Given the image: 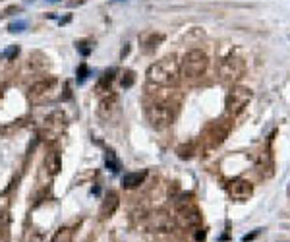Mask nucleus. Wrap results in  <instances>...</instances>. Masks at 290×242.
<instances>
[{
  "instance_id": "1",
  "label": "nucleus",
  "mask_w": 290,
  "mask_h": 242,
  "mask_svg": "<svg viewBox=\"0 0 290 242\" xmlns=\"http://www.w3.org/2000/svg\"><path fill=\"white\" fill-rule=\"evenodd\" d=\"M180 78H182V70H180V62L174 54L162 56L161 60L153 62L147 68V81H151L155 85L172 87V85H178Z\"/></svg>"
},
{
  "instance_id": "2",
  "label": "nucleus",
  "mask_w": 290,
  "mask_h": 242,
  "mask_svg": "<svg viewBox=\"0 0 290 242\" xmlns=\"http://www.w3.org/2000/svg\"><path fill=\"white\" fill-rule=\"evenodd\" d=\"M209 66V58L203 50L199 48H193V50H188L180 62V70H182V76L186 78H199L205 74Z\"/></svg>"
},
{
  "instance_id": "3",
  "label": "nucleus",
  "mask_w": 290,
  "mask_h": 242,
  "mask_svg": "<svg viewBox=\"0 0 290 242\" xmlns=\"http://www.w3.org/2000/svg\"><path fill=\"white\" fill-rule=\"evenodd\" d=\"M252 89L250 87H246V85H234L228 93H226V99H225V111L228 116H238V114L248 107V103L252 101Z\"/></svg>"
},
{
  "instance_id": "4",
  "label": "nucleus",
  "mask_w": 290,
  "mask_h": 242,
  "mask_svg": "<svg viewBox=\"0 0 290 242\" xmlns=\"http://www.w3.org/2000/svg\"><path fill=\"white\" fill-rule=\"evenodd\" d=\"M145 116H147V122L155 130L168 128L172 124V120H174V113H172L170 105L168 103H161V101H155V103L147 105Z\"/></svg>"
},
{
  "instance_id": "5",
  "label": "nucleus",
  "mask_w": 290,
  "mask_h": 242,
  "mask_svg": "<svg viewBox=\"0 0 290 242\" xmlns=\"http://www.w3.org/2000/svg\"><path fill=\"white\" fill-rule=\"evenodd\" d=\"M58 85H60V81L56 80V78H52V76H48L45 80L35 81L31 87H29V93H27L29 103H33V105H43V103H47L50 99H54L56 91H58Z\"/></svg>"
},
{
  "instance_id": "6",
  "label": "nucleus",
  "mask_w": 290,
  "mask_h": 242,
  "mask_svg": "<svg viewBox=\"0 0 290 242\" xmlns=\"http://www.w3.org/2000/svg\"><path fill=\"white\" fill-rule=\"evenodd\" d=\"M217 74H219V78L221 81H225V83H234V81H238L246 74V62L242 60L240 56H234V54H228L225 56L219 66H217Z\"/></svg>"
},
{
  "instance_id": "7",
  "label": "nucleus",
  "mask_w": 290,
  "mask_h": 242,
  "mask_svg": "<svg viewBox=\"0 0 290 242\" xmlns=\"http://www.w3.org/2000/svg\"><path fill=\"white\" fill-rule=\"evenodd\" d=\"M174 227H176L174 217L166 211H153L145 217V229L151 233H170L174 231Z\"/></svg>"
},
{
  "instance_id": "8",
  "label": "nucleus",
  "mask_w": 290,
  "mask_h": 242,
  "mask_svg": "<svg viewBox=\"0 0 290 242\" xmlns=\"http://www.w3.org/2000/svg\"><path fill=\"white\" fill-rule=\"evenodd\" d=\"M176 225L184 227V229H193V227L201 225V211L197 210L193 204H186L180 206L176 211Z\"/></svg>"
},
{
  "instance_id": "9",
  "label": "nucleus",
  "mask_w": 290,
  "mask_h": 242,
  "mask_svg": "<svg viewBox=\"0 0 290 242\" xmlns=\"http://www.w3.org/2000/svg\"><path fill=\"white\" fill-rule=\"evenodd\" d=\"M226 192L236 202H246V200H250L254 196V184L250 180H246V178H236V180L228 182Z\"/></svg>"
},
{
  "instance_id": "10",
  "label": "nucleus",
  "mask_w": 290,
  "mask_h": 242,
  "mask_svg": "<svg viewBox=\"0 0 290 242\" xmlns=\"http://www.w3.org/2000/svg\"><path fill=\"white\" fill-rule=\"evenodd\" d=\"M118 111H120L118 95L109 93V95H105L101 101H99V109H97V113H99V116H101L103 120H111V118H114V116L118 114Z\"/></svg>"
},
{
  "instance_id": "11",
  "label": "nucleus",
  "mask_w": 290,
  "mask_h": 242,
  "mask_svg": "<svg viewBox=\"0 0 290 242\" xmlns=\"http://www.w3.org/2000/svg\"><path fill=\"white\" fill-rule=\"evenodd\" d=\"M228 130L230 126L225 124V120H219V122H213L207 126L205 130V140L209 142L211 147H215V145H221L225 142V138L228 136Z\"/></svg>"
},
{
  "instance_id": "12",
  "label": "nucleus",
  "mask_w": 290,
  "mask_h": 242,
  "mask_svg": "<svg viewBox=\"0 0 290 242\" xmlns=\"http://www.w3.org/2000/svg\"><path fill=\"white\" fill-rule=\"evenodd\" d=\"M118 206H120V198H118V194L116 192H111L105 196V200H103V204H101V217L103 219H109V217H113L116 210H118Z\"/></svg>"
},
{
  "instance_id": "13",
  "label": "nucleus",
  "mask_w": 290,
  "mask_h": 242,
  "mask_svg": "<svg viewBox=\"0 0 290 242\" xmlns=\"http://www.w3.org/2000/svg\"><path fill=\"white\" fill-rule=\"evenodd\" d=\"M145 177H147V173H145V171H142V173H126V175L122 177V186H124V188H128V190H132V188H138L140 184H144Z\"/></svg>"
},
{
  "instance_id": "14",
  "label": "nucleus",
  "mask_w": 290,
  "mask_h": 242,
  "mask_svg": "<svg viewBox=\"0 0 290 242\" xmlns=\"http://www.w3.org/2000/svg\"><path fill=\"white\" fill-rule=\"evenodd\" d=\"M45 167H47V171H48L50 177H56V175L60 173V169H62L60 155H58L56 151H50V153L47 155V159H45Z\"/></svg>"
},
{
  "instance_id": "15",
  "label": "nucleus",
  "mask_w": 290,
  "mask_h": 242,
  "mask_svg": "<svg viewBox=\"0 0 290 242\" xmlns=\"http://www.w3.org/2000/svg\"><path fill=\"white\" fill-rule=\"evenodd\" d=\"M162 37L161 33H147L142 37V45H144V50L145 52H151V50H155V48L159 47V43H162Z\"/></svg>"
},
{
  "instance_id": "16",
  "label": "nucleus",
  "mask_w": 290,
  "mask_h": 242,
  "mask_svg": "<svg viewBox=\"0 0 290 242\" xmlns=\"http://www.w3.org/2000/svg\"><path fill=\"white\" fill-rule=\"evenodd\" d=\"M114 81V70H107L103 76H101V80L97 81V91L99 93H105V91H111V85H113Z\"/></svg>"
},
{
  "instance_id": "17",
  "label": "nucleus",
  "mask_w": 290,
  "mask_h": 242,
  "mask_svg": "<svg viewBox=\"0 0 290 242\" xmlns=\"http://www.w3.org/2000/svg\"><path fill=\"white\" fill-rule=\"evenodd\" d=\"M72 241H74V231L70 227H60L52 235V239H50V242H72Z\"/></svg>"
},
{
  "instance_id": "18",
  "label": "nucleus",
  "mask_w": 290,
  "mask_h": 242,
  "mask_svg": "<svg viewBox=\"0 0 290 242\" xmlns=\"http://www.w3.org/2000/svg\"><path fill=\"white\" fill-rule=\"evenodd\" d=\"M8 213H10V200L6 192L0 196V223H6L8 221Z\"/></svg>"
},
{
  "instance_id": "19",
  "label": "nucleus",
  "mask_w": 290,
  "mask_h": 242,
  "mask_svg": "<svg viewBox=\"0 0 290 242\" xmlns=\"http://www.w3.org/2000/svg\"><path fill=\"white\" fill-rule=\"evenodd\" d=\"M134 81H136V74L132 70H126L122 74V78H120V85H122V89H130L134 85Z\"/></svg>"
},
{
  "instance_id": "20",
  "label": "nucleus",
  "mask_w": 290,
  "mask_h": 242,
  "mask_svg": "<svg viewBox=\"0 0 290 242\" xmlns=\"http://www.w3.org/2000/svg\"><path fill=\"white\" fill-rule=\"evenodd\" d=\"M76 76H78V83H83V81L87 80V76H89V68H87V64H85V62H81V64L78 66V70H76Z\"/></svg>"
},
{
  "instance_id": "21",
  "label": "nucleus",
  "mask_w": 290,
  "mask_h": 242,
  "mask_svg": "<svg viewBox=\"0 0 290 242\" xmlns=\"http://www.w3.org/2000/svg\"><path fill=\"white\" fill-rule=\"evenodd\" d=\"M17 52H19V47H17V45H14V47L6 48V50H4L2 54H0V58H2V60H8V62H10L12 58H16Z\"/></svg>"
},
{
  "instance_id": "22",
  "label": "nucleus",
  "mask_w": 290,
  "mask_h": 242,
  "mask_svg": "<svg viewBox=\"0 0 290 242\" xmlns=\"http://www.w3.org/2000/svg\"><path fill=\"white\" fill-rule=\"evenodd\" d=\"M21 242H43V241H41V235L37 231H27L23 235V241Z\"/></svg>"
},
{
  "instance_id": "23",
  "label": "nucleus",
  "mask_w": 290,
  "mask_h": 242,
  "mask_svg": "<svg viewBox=\"0 0 290 242\" xmlns=\"http://www.w3.org/2000/svg\"><path fill=\"white\" fill-rule=\"evenodd\" d=\"M107 167H109L113 173H116V171H118V167H120V165H118V161L114 159L113 153H109V157H107Z\"/></svg>"
},
{
  "instance_id": "24",
  "label": "nucleus",
  "mask_w": 290,
  "mask_h": 242,
  "mask_svg": "<svg viewBox=\"0 0 290 242\" xmlns=\"http://www.w3.org/2000/svg\"><path fill=\"white\" fill-rule=\"evenodd\" d=\"M25 29V21H14V23H10V31L12 33H19Z\"/></svg>"
},
{
  "instance_id": "25",
  "label": "nucleus",
  "mask_w": 290,
  "mask_h": 242,
  "mask_svg": "<svg viewBox=\"0 0 290 242\" xmlns=\"http://www.w3.org/2000/svg\"><path fill=\"white\" fill-rule=\"evenodd\" d=\"M85 45H87V43H78V50H80L83 56H87V54L93 50V47H85Z\"/></svg>"
},
{
  "instance_id": "26",
  "label": "nucleus",
  "mask_w": 290,
  "mask_h": 242,
  "mask_svg": "<svg viewBox=\"0 0 290 242\" xmlns=\"http://www.w3.org/2000/svg\"><path fill=\"white\" fill-rule=\"evenodd\" d=\"M0 242H8V235H6V223H0Z\"/></svg>"
},
{
  "instance_id": "27",
  "label": "nucleus",
  "mask_w": 290,
  "mask_h": 242,
  "mask_svg": "<svg viewBox=\"0 0 290 242\" xmlns=\"http://www.w3.org/2000/svg\"><path fill=\"white\" fill-rule=\"evenodd\" d=\"M87 0H68V4L74 8V6H81V4H85Z\"/></svg>"
},
{
  "instance_id": "28",
  "label": "nucleus",
  "mask_w": 290,
  "mask_h": 242,
  "mask_svg": "<svg viewBox=\"0 0 290 242\" xmlns=\"http://www.w3.org/2000/svg\"><path fill=\"white\" fill-rule=\"evenodd\" d=\"M195 239H197V241H203V239H205V233H203V231H201V233H197V237H195Z\"/></svg>"
},
{
  "instance_id": "29",
  "label": "nucleus",
  "mask_w": 290,
  "mask_h": 242,
  "mask_svg": "<svg viewBox=\"0 0 290 242\" xmlns=\"http://www.w3.org/2000/svg\"><path fill=\"white\" fill-rule=\"evenodd\" d=\"M50 2H56V0H50Z\"/></svg>"
}]
</instances>
